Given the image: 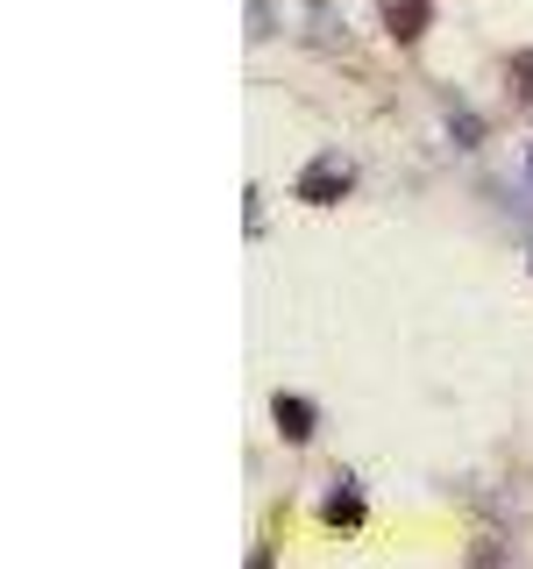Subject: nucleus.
<instances>
[{"label": "nucleus", "instance_id": "obj_1", "mask_svg": "<svg viewBox=\"0 0 533 569\" xmlns=\"http://www.w3.org/2000/svg\"><path fill=\"white\" fill-rule=\"evenodd\" d=\"M349 186H355V171L342 157H320V164H306V178H299V200H342Z\"/></svg>", "mask_w": 533, "mask_h": 569}, {"label": "nucleus", "instance_id": "obj_2", "mask_svg": "<svg viewBox=\"0 0 533 569\" xmlns=\"http://www.w3.org/2000/svg\"><path fill=\"white\" fill-rule=\"evenodd\" d=\"M384 29L399 36V43H420V29H426V0H384Z\"/></svg>", "mask_w": 533, "mask_h": 569}, {"label": "nucleus", "instance_id": "obj_3", "mask_svg": "<svg viewBox=\"0 0 533 569\" xmlns=\"http://www.w3.org/2000/svg\"><path fill=\"white\" fill-rule=\"evenodd\" d=\"M278 435H284V441H306V435H313V413H306V399H292V391L278 399Z\"/></svg>", "mask_w": 533, "mask_h": 569}, {"label": "nucleus", "instance_id": "obj_4", "mask_svg": "<svg viewBox=\"0 0 533 569\" xmlns=\"http://www.w3.org/2000/svg\"><path fill=\"white\" fill-rule=\"evenodd\" d=\"M328 520H334V527H363V491H355V485H334Z\"/></svg>", "mask_w": 533, "mask_h": 569}, {"label": "nucleus", "instance_id": "obj_5", "mask_svg": "<svg viewBox=\"0 0 533 569\" xmlns=\"http://www.w3.org/2000/svg\"><path fill=\"white\" fill-rule=\"evenodd\" d=\"M520 86H526V93H533V58H520Z\"/></svg>", "mask_w": 533, "mask_h": 569}, {"label": "nucleus", "instance_id": "obj_6", "mask_svg": "<svg viewBox=\"0 0 533 569\" xmlns=\"http://www.w3.org/2000/svg\"><path fill=\"white\" fill-rule=\"evenodd\" d=\"M526 171H533V142H526Z\"/></svg>", "mask_w": 533, "mask_h": 569}]
</instances>
